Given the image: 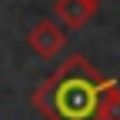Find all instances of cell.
I'll return each mask as SVG.
<instances>
[{
    "label": "cell",
    "mask_w": 120,
    "mask_h": 120,
    "mask_svg": "<svg viewBox=\"0 0 120 120\" xmlns=\"http://www.w3.org/2000/svg\"><path fill=\"white\" fill-rule=\"evenodd\" d=\"M27 47L34 50L40 60H53L57 53H64V47H67V30L60 23H53V20H40V23L30 27Z\"/></svg>",
    "instance_id": "cell-2"
},
{
    "label": "cell",
    "mask_w": 120,
    "mask_h": 120,
    "mask_svg": "<svg viewBox=\"0 0 120 120\" xmlns=\"http://www.w3.org/2000/svg\"><path fill=\"white\" fill-rule=\"evenodd\" d=\"M100 7V0H57L53 4V13H57V20L70 27V30H80L87 27L90 20H94V13Z\"/></svg>",
    "instance_id": "cell-3"
},
{
    "label": "cell",
    "mask_w": 120,
    "mask_h": 120,
    "mask_svg": "<svg viewBox=\"0 0 120 120\" xmlns=\"http://www.w3.org/2000/svg\"><path fill=\"white\" fill-rule=\"evenodd\" d=\"M100 120H120V83L110 80L107 94H103V103H100Z\"/></svg>",
    "instance_id": "cell-4"
},
{
    "label": "cell",
    "mask_w": 120,
    "mask_h": 120,
    "mask_svg": "<svg viewBox=\"0 0 120 120\" xmlns=\"http://www.w3.org/2000/svg\"><path fill=\"white\" fill-rule=\"evenodd\" d=\"M107 87L110 77H103L83 53H70L43 83L34 87L30 103L47 120H100Z\"/></svg>",
    "instance_id": "cell-1"
}]
</instances>
